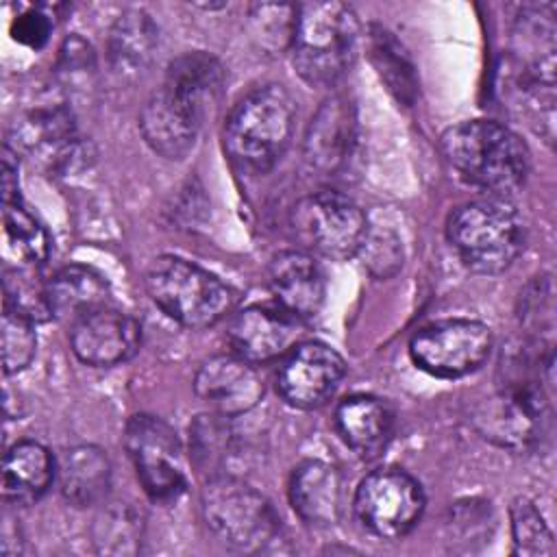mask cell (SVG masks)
<instances>
[{"instance_id": "6", "label": "cell", "mask_w": 557, "mask_h": 557, "mask_svg": "<svg viewBox=\"0 0 557 557\" xmlns=\"http://www.w3.org/2000/svg\"><path fill=\"white\" fill-rule=\"evenodd\" d=\"M550 385L542 374L500 376L498 392L479 405L474 426L490 442L513 450L537 444L550 416Z\"/></svg>"}, {"instance_id": "13", "label": "cell", "mask_w": 557, "mask_h": 557, "mask_svg": "<svg viewBox=\"0 0 557 557\" xmlns=\"http://www.w3.org/2000/svg\"><path fill=\"white\" fill-rule=\"evenodd\" d=\"M346 363L322 342L294 344L276 370V389L296 409L322 407L339 387Z\"/></svg>"}, {"instance_id": "10", "label": "cell", "mask_w": 557, "mask_h": 557, "mask_svg": "<svg viewBox=\"0 0 557 557\" xmlns=\"http://www.w3.org/2000/svg\"><path fill=\"white\" fill-rule=\"evenodd\" d=\"M124 446L139 483L152 500L170 503L185 492L183 448L165 420L150 413L133 416L124 429Z\"/></svg>"}, {"instance_id": "27", "label": "cell", "mask_w": 557, "mask_h": 557, "mask_svg": "<svg viewBox=\"0 0 557 557\" xmlns=\"http://www.w3.org/2000/svg\"><path fill=\"white\" fill-rule=\"evenodd\" d=\"M2 222L7 248L17 257V268L37 270L44 265L50 255V244L44 226L35 220V215L26 211L20 200H15L4 202Z\"/></svg>"}, {"instance_id": "21", "label": "cell", "mask_w": 557, "mask_h": 557, "mask_svg": "<svg viewBox=\"0 0 557 557\" xmlns=\"http://www.w3.org/2000/svg\"><path fill=\"white\" fill-rule=\"evenodd\" d=\"M107 278L87 265L70 263L46 281V300L52 318L76 322L89 311L109 305Z\"/></svg>"}, {"instance_id": "7", "label": "cell", "mask_w": 557, "mask_h": 557, "mask_svg": "<svg viewBox=\"0 0 557 557\" xmlns=\"http://www.w3.org/2000/svg\"><path fill=\"white\" fill-rule=\"evenodd\" d=\"M200 505L209 531L231 548L261 550L278 531V516L270 500L237 476H209Z\"/></svg>"}, {"instance_id": "22", "label": "cell", "mask_w": 557, "mask_h": 557, "mask_svg": "<svg viewBox=\"0 0 557 557\" xmlns=\"http://www.w3.org/2000/svg\"><path fill=\"white\" fill-rule=\"evenodd\" d=\"M59 490L74 507H91L104 500L111 487V463L102 448L81 444L63 450L57 463Z\"/></svg>"}, {"instance_id": "33", "label": "cell", "mask_w": 557, "mask_h": 557, "mask_svg": "<svg viewBox=\"0 0 557 557\" xmlns=\"http://www.w3.org/2000/svg\"><path fill=\"white\" fill-rule=\"evenodd\" d=\"M50 33H52V22L39 9H26L24 13L15 15L11 22V37L17 44L28 46L33 50L44 48L46 41L50 39Z\"/></svg>"}, {"instance_id": "23", "label": "cell", "mask_w": 557, "mask_h": 557, "mask_svg": "<svg viewBox=\"0 0 557 557\" xmlns=\"http://www.w3.org/2000/svg\"><path fill=\"white\" fill-rule=\"evenodd\" d=\"M57 474V463L39 442H17L9 448L2 463V496L13 505L39 500Z\"/></svg>"}, {"instance_id": "4", "label": "cell", "mask_w": 557, "mask_h": 557, "mask_svg": "<svg viewBox=\"0 0 557 557\" xmlns=\"http://www.w3.org/2000/svg\"><path fill=\"white\" fill-rule=\"evenodd\" d=\"M446 237L459 259L479 274L505 272L524 248V228L505 198H479L453 209Z\"/></svg>"}, {"instance_id": "24", "label": "cell", "mask_w": 557, "mask_h": 557, "mask_svg": "<svg viewBox=\"0 0 557 557\" xmlns=\"http://www.w3.org/2000/svg\"><path fill=\"white\" fill-rule=\"evenodd\" d=\"M17 137L28 154L50 165L65 163L76 150V128L70 111L63 107L30 111L22 120Z\"/></svg>"}, {"instance_id": "25", "label": "cell", "mask_w": 557, "mask_h": 557, "mask_svg": "<svg viewBox=\"0 0 557 557\" xmlns=\"http://www.w3.org/2000/svg\"><path fill=\"white\" fill-rule=\"evenodd\" d=\"M157 28L148 13L133 9L117 17L109 33V61L115 74L124 78L139 76L154 52Z\"/></svg>"}, {"instance_id": "34", "label": "cell", "mask_w": 557, "mask_h": 557, "mask_svg": "<svg viewBox=\"0 0 557 557\" xmlns=\"http://www.w3.org/2000/svg\"><path fill=\"white\" fill-rule=\"evenodd\" d=\"M2 202H15L17 196V152L4 146L2 152Z\"/></svg>"}, {"instance_id": "31", "label": "cell", "mask_w": 557, "mask_h": 557, "mask_svg": "<svg viewBox=\"0 0 557 557\" xmlns=\"http://www.w3.org/2000/svg\"><path fill=\"white\" fill-rule=\"evenodd\" d=\"M511 533L516 553L522 555H550L553 533L546 527L542 513L529 498H516L511 503Z\"/></svg>"}, {"instance_id": "32", "label": "cell", "mask_w": 557, "mask_h": 557, "mask_svg": "<svg viewBox=\"0 0 557 557\" xmlns=\"http://www.w3.org/2000/svg\"><path fill=\"white\" fill-rule=\"evenodd\" d=\"M520 322L533 335V339H542L544 331H553L555 326V307H553V285L548 276L535 278L524 294H520Z\"/></svg>"}, {"instance_id": "29", "label": "cell", "mask_w": 557, "mask_h": 557, "mask_svg": "<svg viewBox=\"0 0 557 557\" xmlns=\"http://www.w3.org/2000/svg\"><path fill=\"white\" fill-rule=\"evenodd\" d=\"M141 518L128 505H113L96 518L94 542L100 553L126 555L139 550Z\"/></svg>"}, {"instance_id": "26", "label": "cell", "mask_w": 557, "mask_h": 557, "mask_svg": "<svg viewBox=\"0 0 557 557\" xmlns=\"http://www.w3.org/2000/svg\"><path fill=\"white\" fill-rule=\"evenodd\" d=\"M370 59L398 102L411 104L416 98V74L398 39L383 26H372L368 35Z\"/></svg>"}, {"instance_id": "17", "label": "cell", "mask_w": 557, "mask_h": 557, "mask_svg": "<svg viewBox=\"0 0 557 557\" xmlns=\"http://www.w3.org/2000/svg\"><path fill=\"white\" fill-rule=\"evenodd\" d=\"M298 320L283 309L252 305L237 311L226 329L235 355L250 363H263L285 355L298 337Z\"/></svg>"}, {"instance_id": "11", "label": "cell", "mask_w": 557, "mask_h": 557, "mask_svg": "<svg viewBox=\"0 0 557 557\" xmlns=\"http://www.w3.org/2000/svg\"><path fill=\"white\" fill-rule=\"evenodd\" d=\"M487 324L468 318H450L420 329L409 342V355L418 368L440 379H457L474 372L492 352Z\"/></svg>"}, {"instance_id": "14", "label": "cell", "mask_w": 557, "mask_h": 557, "mask_svg": "<svg viewBox=\"0 0 557 557\" xmlns=\"http://www.w3.org/2000/svg\"><path fill=\"white\" fill-rule=\"evenodd\" d=\"M359 152V126L355 107L344 96L322 102L305 137V161L324 178L346 176Z\"/></svg>"}, {"instance_id": "20", "label": "cell", "mask_w": 557, "mask_h": 557, "mask_svg": "<svg viewBox=\"0 0 557 557\" xmlns=\"http://www.w3.org/2000/svg\"><path fill=\"white\" fill-rule=\"evenodd\" d=\"M289 503L307 524H335L342 511L339 472L320 459H307L298 463L289 479Z\"/></svg>"}, {"instance_id": "8", "label": "cell", "mask_w": 557, "mask_h": 557, "mask_svg": "<svg viewBox=\"0 0 557 557\" xmlns=\"http://www.w3.org/2000/svg\"><path fill=\"white\" fill-rule=\"evenodd\" d=\"M292 228L309 252L329 259H348L361 250L368 235V220L352 198L335 189H322L294 205Z\"/></svg>"}, {"instance_id": "16", "label": "cell", "mask_w": 557, "mask_h": 557, "mask_svg": "<svg viewBox=\"0 0 557 557\" xmlns=\"http://www.w3.org/2000/svg\"><path fill=\"white\" fill-rule=\"evenodd\" d=\"M194 389L198 398L224 418H235L259 405L263 381L257 368L239 355H213L200 363Z\"/></svg>"}, {"instance_id": "28", "label": "cell", "mask_w": 557, "mask_h": 557, "mask_svg": "<svg viewBox=\"0 0 557 557\" xmlns=\"http://www.w3.org/2000/svg\"><path fill=\"white\" fill-rule=\"evenodd\" d=\"M189 453L196 468L209 476L226 474L224 466L233 453V431L224 416H198L189 426Z\"/></svg>"}, {"instance_id": "19", "label": "cell", "mask_w": 557, "mask_h": 557, "mask_svg": "<svg viewBox=\"0 0 557 557\" xmlns=\"http://www.w3.org/2000/svg\"><path fill=\"white\" fill-rule=\"evenodd\" d=\"M335 426L357 457L374 459L392 440L394 413L385 400L370 394H355L337 405Z\"/></svg>"}, {"instance_id": "3", "label": "cell", "mask_w": 557, "mask_h": 557, "mask_svg": "<svg viewBox=\"0 0 557 557\" xmlns=\"http://www.w3.org/2000/svg\"><path fill=\"white\" fill-rule=\"evenodd\" d=\"M296 126V102L283 85L248 91L228 113L224 150L244 170H270L287 150Z\"/></svg>"}, {"instance_id": "15", "label": "cell", "mask_w": 557, "mask_h": 557, "mask_svg": "<svg viewBox=\"0 0 557 557\" xmlns=\"http://www.w3.org/2000/svg\"><path fill=\"white\" fill-rule=\"evenodd\" d=\"M72 352L87 366L109 368L128 361L141 344V326L128 313L100 307L72 322Z\"/></svg>"}, {"instance_id": "30", "label": "cell", "mask_w": 557, "mask_h": 557, "mask_svg": "<svg viewBox=\"0 0 557 557\" xmlns=\"http://www.w3.org/2000/svg\"><path fill=\"white\" fill-rule=\"evenodd\" d=\"M35 320L24 315L22 311L2 305V368L4 374L22 372L35 357L37 350V333L33 326Z\"/></svg>"}, {"instance_id": "5", "label": "cell", "mask_w": 557, "mask_h": 557, "mask_svg": "<svg viewBox=\"0 0 557 557\" xmlns=\"http://www.w3.org/2000/svg\"><path fill=\"white\" fill-rule=\"evenodd\" d=\"M144 285L150 300L172 320L205 329L226 318L235 305L233 289L205 268L163 255L148 263Z\"/></svg>"}, {"instance_id": "12", "label": "cell", "mask_w": 557, "mask_h": 557, "mask_svg": "<svg viewBox=\"0 0 557 557\" xmlns=\"http://www.w3.org/2000/svg\"><path fill=\"white\" fill-rule=\"evenodd\" d=\"M424 505L422 485L411 474L394 468L370 472L355 494L359 522L383 540L407 535L422 518Z\"/></svg>"}, {"instance_id": "18", "label": "cell", "mask_w": 557, "mask_h": 557, "mask_svg": "<svg viewBox=\"0 0 557 557\" xmlns=\"http://www.w3.org/2000/svg\"><path fill=\"white\" fill-rule=\"evenodd\" d=\"M270 289L283 311L296 320L320 313L326 296V281L320 263L302 250H283L268 268Z\"/></svg>"}, {"instance_id": "2", "label": "cell", "mask_w": 557, "mask_h": 557, "mask_svg": "<svg viewBox=\"0 0 557 557\" xmlns=\"http://www.w3.org/2000/svg\"><path fill=\"white\" fill-rule=\"evenodd\" d=\"M359 44V20L348 4L305 2L296 7L289 41L296 72L318 87L335 85L346 76Z\"/></svg>"}, {"instance_id": "1", "label": "cell", "mask_w": 557, "mask_h": 557, "mask_svg": "<svg viewBox=\"0 0 557 557\" xmlns=\"http://www.w3.org/2000/svg\"><path fill=\"white\" fill-rule=\"evenodd\" d=\"M442 152L450 168L470 185L503 198L529 174L527 144L494 120H466L444 131Z\"/></svg>"}, {"instance_id": "9", "label": "cell", "mask_w": 557, "mask_h": 557, "mask_svg": "<svg viewBox=\"0 0 557 557\" xmlns=\"http://www.w3.org/2000/svg\"><path fill=\"white\" fill-rule=\"evenodd\" d=\"M211 104L209 96L165 74L161 87L150 94L139 113V131L157 154L178 161L196 146Z\"/></svg>"}]
</instances>
